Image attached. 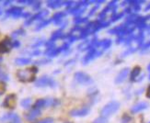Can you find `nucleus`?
<instances>
[{
    "label": "nucleus",
    "instance_id": "f257e3e1",
    "mask_svg": "<svg viewBox=\"0 0 150 123\" xmlns=\"http://www.w3.org/2000/svg\"><path fill=\"white\" fill-rule=\"evenodd\" d=\"M119 108H120V103L115 101V100L111 101L108 104H106V105L103 107V108L101 111V117H103V118L107 119L108 117H110L112 114L117 112Z\"/></svg>",
    "mask_w": 150,
    "mask_h": 123
},
{
    "label": "nucleus",
    "instance_id": "f03ea898",
    "mask_svg": "<svg viewBox=\"0 0 150 123\" xmlns=\"http://www.w3.org/2000/svg\"><path fill=\"white\" fill-rule=\"evenodd\" d=\"M35 87H49L54 88L56 87V82L54 81V79L50 77L48 75H43L40 77L37 81L35 82Z\"/></svg>",
    "mask_w": 150,
    "mask_h": 123
},
{
    "label": "nucleus",
    "instance_id": "7ed1b4c3",
    "mask_svg": "<svg viewBox=\"0 0 150 123\" xmlns=\"http://www.w3.org/2000/svg\"><path fill=\"white\" fill-rule=\"evenodd\" d=\"M17 77L20 82L23 83H30L35 81V75L30 72L29 69L26 70H18L17 72Z\"/></svg>",
    "mask_w": 150,
    "mask_h": 123
},
{
    "label": "nucleus",
    "instance_id": "20e7f679",
    "mask_svg": "<svg viewBox=\"0 0 150 123\" xmlns=\"http://www.w3.org/2000/svg\"><path fill=\"white\" fill-rule=\"evenodd\" d=\"M74 79L77 84L80 85H89L93 82L91 77L84 72H77L74 75Z\"/></svg>",
    "mask_w": 150,
    "mask_h": 123
},
{
    "label": "nucleus",
    "instance_id": "39448f33",
    "mask_svg": "<svg viewBox=\"0 0 150 123\" xmlns=\"http://www.w3.org/2000/svg\"><path fill=\"white\" fill-rule=\"evenodd\" d=\"M48 14H49V11L47 9H43L42 11L37 12L35 15H33L32 17H30V18H28V20H26V21L24 22V25L30 26V24L34 21H36V20H42V18L44 17H46Z\"/></svg>",
    "mask_w": 150,
    "mask_h": 123
},
{
    "label": "nucleus",
    "instance_id": "423d86ee",
    "mask_svg": "<svg viewBox=\"0 0 150 123\" xmlns=\"http://www.w3.org/2000/svg\"><path fill=\"white\" fill-rule=\"evenodd\" d=\"M17 105V96L15 94H9L6 96L5 100L2 104V106L4 108L13 109L16 108Z\"/></svg>",
    "mask_w": 150,
    "mask_h": 123
},
{
    "label": "nucleus",
    "instance_id": "0eeeda50",
    "mask_svg": "<svg viewBox=\"0 0 150 123\" xmlns=\"http://www.w3.org/2000/svg\"><path fill=\"white\" fill-rule=\"evenodd\" d=\"M23 8L21 7H12L9 9L6 10V14L8 16H12L14 18H18L22 16Z\"/></svg>",
    "mask_w": 150,
    "mask_h": 123
},
{
    "label": "nucleus",
    "instance_id": "6e6552de",
    "mask_svg": "<svg viewBox=\"0 0 150 123\" xmlns=\"http://www.w3.org/2000/svg\"><path fill=\"white\" fill-rule=\"evenodd\" d=\"M89 110L90 108L87 107L81 108H75L71 110L69 114L72 117H85L89 113Z\"/></svg>",
    "mask_w": 150,
    "mask_h": 123
},
{
    "label": "nucleus",
    "instance_id": "1a4fd4ad",
    "mask_svg": "<svg viewBox=\"0 0 150 123\" xmlns=\"http://www.w3.org/2000/svg\"><path fill=\"white\" fill-rule=\"evenodd\" d=\"M66 12L65 11H59L54 13V15L52 17L53 22L55 24V25H62L64 22V18L66 16Z\"/></svg>",
    "mask_w": 150,
    "mask_h": 123
},
{
    "label": "nucleus",
    "instance_id": "9d476101",
    "mask_svg": "<svg viewBox=\"0 0 150 123\" xmlns=\"http://www.w3.org/2000/svg\"><path fill=\"white\" fill-rule=\"evenodd\" d=\"M41 113H42V111L40 109L32 108V110H30L28 113L25 114V118H26L29 121H33L38 118V117H40Z\"/></svg>",
    "mask_w": 150,
    "mask_h": 123
},
{
    "label": "nucleus",
    "instance_id": "9b49d317",
    "mask_svg": "<svg viewBox=\"0 0 150 123\" xmlns=\"http://www.w3.org/2000/svg\"><path fill=\"white\" fill-rule=\"evenodd\" d=\"M63 52V51H62L61 46L57 47V48H55V47H54V48H47V50L44 52V54L47 55V56L50 57V58H54L55 56H57V55L60 52Z\"/></svg>",
    "mask_w": 150,
    "mask_h": 123
},
{
    "label": "nucleus",
    "instance_id": "f8f14e48",
    "mask_svg": "<svg viewBox=\"0 0 150 123\" xmlns=\"http://www.w3.org/2000/svg\"><path fill=\"white\" fill-rule=\"evenodd\" d=\"M129 73V68H124L123 69L120 73H118L117 77L115 78V83L116 84H120L122 82H123L124 80H125V78L127 77Z\"/></svg>",
    "mask_w": 150,
    "mask_h": 123
},
{
    "label": "nucleus",
    "instance_id": "ddd939ff",
    "mask_svg": "<svg viewBox=\"0 0 150 123\" xmlns=\"http://www.w3.org/2000/svg\"><path fill=\"white\" fill-rule=\"evenodd\" d=\"M148 107V104L146 102H140L138 104H136V105H135L132 108H131V111H132L133 113H137L139 111H142V110L147 108Z\"/></svg>",
    "mask_w": 150,
    "mask_h": 123
},
{
    "label": "nucleus",
    "instance_id": "4468645a",
    "mask_svg": "<svg viewBox=\"0 0 150 123\" xmlns=\"http://www.w3.org/2000/svg\"><path fill=\"white\" fill-rule=\"evenodd\" d=\"M43 108H46V99L45 98H40V99L36 100V102L34 103V105L32 107V108L40 109V110Z\"/></svg>",
    "mask_w": 150,
    "mask_h": 123
},
{
    "label": "nucleus",
    "instance_id": "2eb2a0df",
    "mask_svg": "<svg viewBox=\"0 0 150 123\" xmlns=\"http://www.w3.org/2000/svg\"><path fill=\"white\" fill-rule=\"evenodd\" d=\"M64 33H63V29H59L57 30H55L54 32H53L52 36H51V39H50L49 41H51L53 42H55L56 40L58 39H62V37H63Z\"/></svg>",
    "mask_w": 150,
    "mask_h": 123
},
{
    "label": "nucleus",
    "instance_id": "dca6fc26",
    "mask_svg": "<svg viewBox=\"0 0 150 123\" xmlns=\"http://www.w3.org/2000/svg\"><path fill=\"white\" fill-rule=\"evenodd\" d=\"M62 6H64L63 1H59V0H57V1H53V0L47 1V7L50 8H53V9L59 8L62 7Z\"/></svg>",
    "mask_w": 150,
    "mask_h": 123
},
{
    "label": "nucleus",
    "instance_id": "f3484780",
    "mask_svg": "<svg viewBox=\"0 0 150 123\" xmlns=\"http://www.w3.org/2000/svg\"><path fill=\"white\" fill-rule=\"evenodd\" d=\"M32 63V59L30 58H24V57H20L15 59V64L17 65H27Z\"/></svg>",
    "mask_w": 150,
    "mask_h": 123
},
{
    "label": "nucleus",
    "instance_id": "a211bd4d",
    "mask_svg": "<svg viewBox=\"0 0 150 123\" xmlns=\"http://www.w3.org/2000/svg\"><path fill=\"white\" fill-rule=\"evenodd\" d=\"M51 22H53L52 17H51V18H49V20H42L38 24V25L36 26L35 30H36V31H38V30H41L42 29H43V28H45L46 26H48Z\"/></svg>",
    "mask_w": 150,
    "mask_h": 123
},
{
    "label": "nucleus",
    "instance_id": "6ab92c4d",
    "mask_svg": "<svg viewBox=\"0 0 150 123\" xmlns=\"http://www.w3.org/2000/svg\"><path fill=\"white\" fill-rule=\"evenodd\" d=\"M59 104V100L56 98H46V107H55Z\"/></svg>",
    "mask_w": 150,
    "mask_h": 123
},
{
    "label": "nucleus",
    "instance_id": "aec40b11",
    "mask_svg": "<svg viewBox=\"0 0 150 123\" xmlns=\"http://www.w3.org/2000/svg\"><path fill=\"white\" fill-rule=\"evenodd\" d=\"M141 72V68L139 66H135V68L131 72V80H135L137 76L139 75V73Z\"/></svg>",
    "mask_w": 150,
    "mask_h": 123
},
{
    "label": "nucleus",
    "instance_id": "412c9836",
    "mask_svg": "<svg viewBox=\"0 0 150 123\" xmlns=\"http://www.w3.org/2000/svg\"><path fill=\"white\" fill-rule=\"evenodd\" d=\"M25 34H26L25 29L20 28V29H18L17 30H14V31L11 33V37L12 38H16V37H18V36H24Z\"/></svg>",
    "mask_w": 150,
    "mask_h": 123
},
{
    "label": "nucleus",
    "instance_id": "4be33fe9",
    "mask_svg": "<svg viewBox=\"0 0 150 123\" xmlns=\"http://www.w3.org/2000/svg\"><path fill=\"white\" fill-rule=\"evenodd\" d=\"M32 105V99L30 98H24L20 101V106L23 108H29Z\"/></svg>",
    "mask_w": 150,
    "mask_h": 123
},
{
    "label": "nucleus",
    "instance_id": "5701e85b",
    "mask_svg": "<svg viewBox=\"0 0 150 123\" xmlns=\"http://www.w3.org/2000/svg\"><path fill=\"white\" fill-rule=\"evenodd\" d=\"M8 79H9V76L7 73V72H6L2 67L0 66V80L5 82V81H8Z\"/></svg>",
    "mask_w": 150,
    "mask_h": 123
},
{
    "label": "nucleus",
    "instance_id": "b1692460",
    "mask_svg": "<svg viewBox=\"0 0 150 123\" xmlns=\"http://www.w3.org/2000/svg\"><path fill=\"white\" fill-rule=\"evenodd\" d=\"M10 51V48H8L7 45H6L4 42H0V54L3 53H7Z\"/></svg>",
    "mask_w": 150,
    "mask_h": 123
},
{
    "label": "nucleus",
    "instance_id": "393cba45",
    "mask_svg": "<svg viewBox=\"0 0 150 123\" xmlns=\"http://www.w3.org/2000/svg\"><path fill=\"white\" fill-rule=\"evenodd\" d=\"M51 63V60L50 59H41L38 61H35L34 62V64H38V65H44V64H48Z\"/></svg>",
    "mask_w": 150,
    "mask_h": 123
},
{
    "label": "nucleus",
    "instance_id": "a878e982",
    "mask_svg": "<svg viewBox=\"0 0 150 123\" xmlns=\"http://www.w3.org/2000/svg\"><path fill=\"white\" fill-rule=\"evenodd\" d=\"M44 43H45V42H44V40H39L38 41H36L35 43H33V44H32V46H30V47H32V49H34V50H35L36 48H38V47H40V46L43 45Z\"/></svg>",
    "mask_w": 150,
    "mask_h": 123
},
{
    "label": "nucleus",
    "instance_id": "bb28decb",
    "mask_svg": "<svg viewBox=\"0 0 150 123\" xmlns=\"http://www.w3.org/2000/svg\"><path fill=\"white\" fill-rule=\"evenodd\" d=\"M28 54L30 55V57H33V56H39V55L42 54V52L40 50H38V49H35V50H33L32 52H28Z\"/></svg>",
    "mask_w": 150,
    "mask_h": 123
},
{
    "label": "nucleus",
    "instance_id": "cd10ccee",
    "mask_svg": "<svg viewBox=\"0 0 150 123\" xmlns=\"http://www.w3.org/2000/svg\"><path fill=\"white\" fill-rule=\"evenodd\" d=\"M12 123H21V120H20V116H18V114H15L13 115V118H12Z\"/></svg>",
    "mask_w": 150,
    "mask_h": 123
},
{
    "label": "nucleus",
    "instance_id": "c85d7f7f",
    "mask_svg": "<svg viewBox=\"0 0 150 123\" xmlns=\"http://www.w3.org/2000/svg\"><path fill=\"white\" fill-rule=\"evenodd\" d=\"M93 123H108V120L106 118H103V117H99V118L96 119Z\"/></svg>",
    "mask_w": 150,
    "mask_h": 123
},
{
    "label": "nucleus",
    "instance_id": "c756f323",
    "mask_svg": "<svg viewBox=\"0 0 150 123\" xmlns=\"http://www.w3.org/2000/svg\"><path fill=\"white\" fill-rule=\"evenodd\" d=\"M54 122V119L53 118H45L42 120H39L35 123H53Z\"/></svg>",
    "mask_w": 150,
    "mask_h": 123
},
{
    "label": "nucleus",
    "instance_id": "7c9ffc66",
    "mask_svg": "<svg viewBox=\"0 0 150 123\" xmlns=\"http://www.w3.org/2000/svg\"><path fill=\"white\" fill-rule=\"evenodd\" d=\"M42 7V2L41 1H35L33 6H32V8L33 10H39Z\"/></svg>",
    "mask_w": 150,
    "mask_h": 123
},
{
    "label": "nucleus",
    "instance_id": "2f4dec72",
    "mask_svg": "<svg viewBox=\"0 0 150 123\" xmlns=\"http://www.w3.org/2000/svg\"><path fill=\"white\" fill-rule=\"evenodd\" d=\"M20 41H18V40H15L12 41V45H11V48H20Z\"/></svg>",
    "mask_w": 150,
    "mask_h": 123
},
{
    "label": "nucleus",
    "instance_id": "473e14b6",
    "mask_svg": "<svg viewBox=\"0 0 150 123\" xmlns=\"http://www.w3.org/2000/svg\"><path fill=\"white\" fill-rule=\"evenodd\" d=\"M86 21H87V18H82V17H77V18H75V20H74V22L76 23V24L84 23Z\"/></svg>",
    "mask_w": 150,
    "mask_h": 123
},
{
    "label": "nucleus",
    "instance_id": "72a5a7b5",
    "mask_svg": "<svg viewBox=\"0 0 150 123\" xmlns=\"http://www.w3.org/2000/svg\"><path fill=\"white\" fill-rule=\"evenodd\" d=\"M130 120H131V118H130L129 116H127V115H124V116L123 117V119H122L123 123H128Z\"/></svg>",
    "mask_w": 150,
    "mask_h": 123
},
{
    "label": "nucleus",
    "instance_id": "f704fd0d",
    "mask_svg": "<svg viewBox=\"0 0 150 123\" xmlns=\"http://www.w3.org/2000/svg\"><path fill=\"white\" fill-rule=\"evenodd\" d=\"M30 72H32L33 75H36L37 73H38V68H37L36 66H32V67H30V68H28Z\"/></svg>",
    "mask_w": 150,
    "mask_h": 123
},
{
    "label": "nucleus",
    "instance_id": "c9c22d12",
    "mask_svg": "<svg viewBox=\"0 0 150 123\" xmlns=\"http://www.w3.org/2000/svg\"><path fill=\"white\" fill-rule=\"evenodd\" d=\"M63 4H64V6H65L66 8H71V6H72L73 2H72V1H64V2H63Z\"/></svg>",
    "mask_w": 150,
    "mask_h": 123
},
{
    "label": "nucleus",
    "instance_id": "e433bc0d",
    "mask_svg": "<svg viewBox=\"0 0 150 123\" xmlns=\"http://www.w3.org/2000/svg\"><path fill=\"white\" fill-rule=\"evenodd\" d=\"M21 17H24V18H27V20H28V18L30 17V12H23Z\"/></svg>",
    "mask_w": 150,
    "mask_h": 123
},
{
    "label": "nucleus",
    "instance_id": "4c0bfd02",
    "mask_svg": "<svg viewBox=\"0 0 150 123\" xmlns=\"http://www.w3.org/2000/svg\"><path fill=\"white\" fill-rule=\"evenodd\" d=\"M11 3H12L11 0H8V1H4V3H3V6H4V7H8V6H9Z\"/></svg>",
    "mask_w": 150,
    "mask_h": 123
},
{
    "label": "nucleus",
    "instance_id": "58836bf2",
    "mask_svg": "<svg viewBox=\"0 0 150 123\" xmlns=\"http://www.w3.org/2000/svg\"><path fill=\"white\" fill-rule=\"evenodd\" d=\"M146 96L148 97V98H150V85L147 87V89H146Z\"/></svg>",
    "mask_w": 150,
    "mask_h": 123
},
{
    "label": "nucleus",
    "instance_id": "ea45409f",
    "mask_svg": "<svg viewBox=\"0 0 150 123\" xmlns=\"http://www.w3.org/2000/svg\"><path fill=\"white\" fill-rule=\"evenodd\" d=\"M18 4H27V1L26 0H18L17 1Z\"/></svg>",
    "mask_w": 150,
    "mask_h": 123
},
{
    "label": "nucleus",
    "instance_id": "a19ab883",
    "mask_svg": "<svg viewBox=\"0 0 150 123\" xmlns=\"http://www.w3.org/2000/svg\"><path fill=\"white\" fill-rule=\"evenodd\" d=\"M34 2L35 1H30V0H28V1H27V5L28 6H33Z\"/></svg>",
    "mask_w": 150,
    "mask_h": 123
},
{
    "label": "nucleus",
    "instance_id": "79ce46f5",
    "mask_svg": "<svg viewBox=\"0 0 150 123\" xmlns=\"http://www.w3.org/2000/svg\"><path fill=\"white\" fill-rule=\"evenodd\" d=\"M3 14V10H2V8H0V16H1Z\"/></svg>",
    "mask_w": 150,
    "mask_h": 123
},
{
    "label": "nucleus",
    "instance_id": "37998d69",
    "mask_svg": "<svg viewBox=\"0 0 150 123\" xmlns=\"http://www.w3.org/2000/svg\"><path fill=\"white\" fill-rule=\"evenodd\" d=\"M3 61V58L1 57V56H0V63H1V62Z\"/></svg>",
    "mask_w": 150,
    "mask_h": 123
},
{
    "label": "nucleus",
    "instance_id": "c03bdc74",
    "mask_svg": "<svg viewBox=\"0 0 150 123\" xmlns=\"http://www.w3.org/2000/svg\"><path fill=\"white\" fill-rule=\"evenodd\" d=\"M65 123H70V122H65Z\"/></svg>",
    "mask_w": 150,
    "mask_h": 123
},
{
    "label": "nucleus",
    "instance_id": "a18cd8bd",
    "mask_svg": "<svg viewBox=\"0 0 150 123\" xmlns=\"http://www.w3.org/2000/svg\"><path fill=\"white\" fill-rule=\"evenodd\" d=\"M0 95H1V93H0Z\"/></svg>",
    "mask_w": 150,
    "mask_h": 123
}]
</instances>
